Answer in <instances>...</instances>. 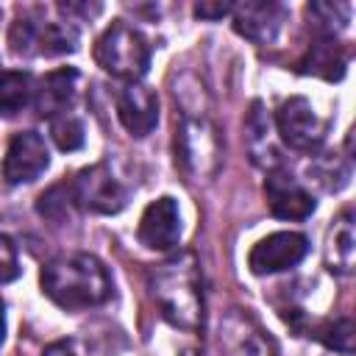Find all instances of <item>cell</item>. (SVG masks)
Returning <instances> with one entry per match:
<instances>
[{
  "label": "cell",
  "instance_id": "cell-1",
  "mask_svg": "<svg viewBox=\"0 0 356 356\" xmlns=\"http://www.w3.org/2000/svg\"><path fill=\"white\" fill-rule=\"evenodd\" d=\"M150 298L159 314L181 331H197L203 325V284L200 267L192 253H178L150 270Z\"/></svg>",
  "mask_w": 356,
  "mask_h": 356
},
{
  "label": "cell",
  "instance_id": "cell-2",
  "mask_svg": "<svg viewBox=\"0 0 356 356\" xmlns=\"http://www.w3.org/2000/svg\"><path fill=\"white\" fill-rule=\"evenodd\" d=\"M42 292L61 309H92L111 298V275L92 253H64L42 267Z\"/></svg>",
  "mask_w": 356,
  "mask_h": 356
},
{
  "label": "cell",
  "instance_id": "cell-3",
  "mask_svg": "<svg viewBox=\"0 0 356 356\" xmlns=\"http://www.w3.org/2000/svg\"><path fill=\"white\" fill-rule=\"evenodd\" d=\"M95 58L97 64L114 75V78H122L128 83H136L145 72H147V64H150V44L147 39L128 22L117 19L111 22L103 36L97 39V47H95Z\"/></svg>",
  "mask_w": 356,
  "mask_h": 356
},
{
  "label": "cell",
  "instance_id": "cell-4",
  "mask_svg": "<svg viewBox=\"0 0 356 356\" xmlns=\"http://www.w3.org/2000/svg\"><path fill=\"white\" fill-rule=\"evenodd\" d=\"M175 156L181 161V167L195 178V181H206L220 170V136L211 120L206 117H192L186 114L181 120V128L175 134Z\"/></svg>",
  "mask_w": 356,
  "mask_h": 356
},
{
  "label": "cell",
  "instance_id": "cell-5",
  "mask_svg": "<svg viewBox=\"0 0 356 356\" xmlns=\"http://www.w3.org/2000/svg\"><path fill=\"white\" fill-rule=\"evenodd\" d=\"M275 131L292 150L314 153L325 142L328 120L312 106V100L289 97L275 111Z\"/></svg>",
  "mask_w": 356,
  "mask_h": 356
},
{
  "label": "cell",
  "instance_id": "cell-6",
  "mask_svg": "<svg viewBox=\"0 0 356 356\" xmlns=\"http://www.w3.org/2000/svg\"><path fill=\"white\" fill-rule=\"evenodd\" d=\"M8 44L17 56H61L75 50L78 33L67 22H33L22 17L11 25Z\"/></svg>",
  "mask_w": 356,
  "mask_h": 356
},
{
  "label": "cell",
  "instance_id": "cell-7",
  "mask_svg": "<svg viewBox=\"0 0 356 356\" xmlns=\"http://www.w3.org/2000/svg\"><path fill=\"white\" fill-rule=\"evenodd\" d=\"M70 184H72L75 203L95 214H117L128 200L125 186L117 181V175L106 164H92L78 170Z\"/></svg>",
  "mask_w": 356,
  "mask_h": 356
},
{
  "label": "cell",
  "instance_id": "cell-8",
  "mask_svg": "<svg viewBox=\"0 0 356 356\" xmlns=\"http://www.w3.org/2000/svg\"><path fill=\"white\" fill-rule=\"evenodd\" d=\"M309 253V239L295 231H278L259 239L248 253V267L256 275H273L295 267Z\"/></svg>",
  "mask_w": 356,
  "mask_h": 356
},
{
  "label": "cell",
  "instance_id": "cell-9",
  "mask_svg": "<svg viewBox=\"0 0 356 356\" xmlns=\"http://www.w3.org/2000/svg\"><path fill=\"white\" fill-rule=\"evenodd\" d=\"M217 342L222 356H275L261 325L242 309H228L220 317Z\"/></svg>",
  "mask_w": 356,
  "mask_h": 356
},
{
  "label": "cell",
  "instance_id": "cell-10",
  "mask_svg": "<svg viewBox=\"0 0 356 356\" xmlns=\"http://www.w3.org/2000/svg\"><path fill=\"white\" fill-rule=\"evenodd\" d=\"M47 164H50V153L44 139L36 131H22V134H14V139L6 147L3 178L11 186L31 184L47 170Z\"/></svg>",
  "mask_w": 356,
  "mask_h": 356
},
{
  "label": "cell",
  "instance_id": "cell-11",
  "mask_svg": "<svg viewBox=\"0 0 356 356\" xmlns=\"http://www.w3.org/2000/svg\"><path fill=\"white\" fill-rule=\"evenodd\" d=\"M264 197L278 220H306L314 211L312 192L284 170H270L264 181Z\"/></svg>",
  "mask_w": 356,
  "mask_h": 356
},
{
  "label": "cell",
  "instance_id": "cell-12",
  "mask_svg": "<svg viewBox=\"0 0 356 356\" xmlns=\"http://www.w3.org/2000/svg\"><path fill=\"white\" fill-rule=\"evenodd\" d=\"M181 239V211L178 203L164 195L153 200L139 220V242L150 250H170Z\"/></svg>",
  "mask_w": 356,
  "mask_h": 356
},
{
  "label": "cell",
  "instance_id": "cell-13",
  "mask_svg": "<svg viewBox=\"0 0 356 356\" xmlns=\"http://www.w3.org/2000/svg\"><path fill=\"white\" fill-rule=\"evenodd\" d=\"M117 117L131 136H147L159 122V97L136 83H128L117 95Z\"/></svg>",
  "mask_w": 356,
  "mask_h": 356
},
{
  "label": "cell",
  "instance_id": "cell-14",
  "mask_svg": "<svg viewBox=\"0 0 356 356\" xmlns=\"http://www.w3.org/2000/svg\"><path fill=\"white\" fill-rule=\"evenodd\" d=\"M284 17L278 3H239L234 6V31L256 44H267L278 36Z\"/></svg>",
  "mask_w": 356,
  "mask_h": 356
},
{
  "label": "cell",
  "instance_id": "cell-15",
  "mask_svg": "<svg viewBox=\"0 0 356 356\" xmlns=\"http://www.w3.org/2000/svg\"><path fill=\"white\" fill-rule=\"evenodd\" d=\"M75 89H78V72L72 67L53 70L33 86V108L47 120L64 114L75 100Z\"/></svg>",
  "mask_w": 356,
  "mask_h": 356
},
{
  "label": "cell",
  "instance_id": "cell-16",
  "mask_svg": "<svg viewBox=\"0 0 356 356\" xmlns=\"http://www.w3.org/2000/svg\"><path fill=\"white\" fill-rule=\"evenodd\" d=\"M356 264V222L353 214L345 209L334 217L325 234V267L337 275H350Z\"/></svg>",
  "mask_w": 356,
  "mask_h": 356
},
{
  "label": "cell",
  "instance_id": "cell-17",
  "mask_svg": "<svg viewBox=\"0 0 356 356\" xmlns=\"http://www.w3.org/2000/svg\"><path fill=\"white\" fill-rule=\"evenodd\" d=\"M345 67H348L345 47L337 44L334 39H323V36L298 61V70L303 75H317V78H325V81H339L345 75Z\"/></svg>",
  "mask_w": 356,
  "mask_h": 356
},
{
  "label": "cell",
  "instance_id": "cell-18",
  "mask_svg": "<svg viewBox=\"0 0 356 356\" xmlns=\"http://www.w3.org/2000/svg\"><path fill=\"white\" fill-rule=\"evenodd\" d=\"M245 134H248V150H250V159L259 164V167H267V170H275L281 156H278V147L273 142V125H270V117L264 114L261 103H253L250 114H248V122H245Z\"/></svg>",
  "mask_w": 356,
  "mask_h": 356
},
{
  "label": "cell",
  "instance_id": "cell-19",
  "mask_svg": "<svg viewBox=\"0 0 356 356\" xmlns=\"http://www.w3.org/2000/svg\"><path fill=\"white\" fill-rule=\"evenodd\" d=\"M33 100V81L19 70H0V114L11 117Z\"/></svg>",
  "mask_w": 356,
  "mask_h": 356
},
{
  "label": "cell",
  "instance_id": "cell-20",
  "mask_svg": "<svg viewBox=\"0 0 356 356\" xmlns=\"http://www.w3.org/2000/svg\"><path fill=\"white\" fill-rule=\"evenodd\" d=\"M306 17L323 39H334V33H339L350 19V3H309Z\"/></svg>",
  "mask_w": 356,
  "mask_h": 356
},
{
  "label": "cell",
  "instance_id": "cell-21",
  "mask_svg": "<svg viewBox=\"0 0 356 356\" xmlns=\"http://www.w3.org/2000/svg\"><path fill=\"white\" fill-rule=\"evenodd\" d=\"M75 195H72V184L70 181H58L53 184L47 192L39 195V203H36V211L42 217H47L50 222H67L75 211Z\"/></svg>",
  "mask_w": 356,
  "mask_h": 356
},
{
  "label": "cell",
  "instance_id": "cell-22",
  "mask_svg": "<svg viewBox=\"0 0 356 356\" xmlns=\"http://www.w3.org/2000/svg\"><path fill=\"white\" fill-rule=\"evenodd\" d=\"M312 337L320 339L325 348H331L337 353H350L353 350V323H350V317L325 320L312 331Z\"/></svg>",
  "mask_w": 356,
  "mask_h": 356
},
{
  "label": "cell",
  "instance_id": "cell-23",
  "mask_svg": "<svg viewBox=\"0 0 356 356\" xmlns=\"http://www.w3.org/2000/svg\"><path fill=\"white\" fill-rule=\"evenodd\" d=\"M50 136H53L58 150H64V153L78 150L83 145V122H81V117H75L72 111L50 117Z\"/></svg>",
  "mask_w": 356,
  "mask_h": 356
},
{
  "label": "cell",
  "instance_id": "cell-24",
  "mask_svg": "<svg viewBox=\"0 0 356 356\" xmlns=\"http://www.w3.org/2000/svg\"><path fill=\"white\" fill-rule=\"evenodd\" d=\"M309 172H314V175H317L314 181L323 184V189H328V192L342 189V186L348 184V175H350L348 164L339 161L337 156H334V159H325V167H309Z\"/></svg>",
  "mask_w": 356,
  "mask_h": 356
},
{
  "label": "cell",
  "instance_id": "cell-25",
  "mask_svg": "<svg viewBox=\"0 0 356 356\" xmlns=\"http://www.w3.org/2000/svg\"><path fill=\"white\" fill-rule=\"evenodd\" d=\"M19 275V261H17V248L14 242L0 234V284H8Z\"/></svg>",
  "mask_w": 356,
  "mask_h": 356
},
{
  "label": "cell",
  "instance_id": "cell-26",
  "mask_svg": "<svg viewBox=\"0 0 356 356\" xmlns=\"http://www.w3.org/2000/svg\"><path fill=\"white\" fill-rule=\"evenodd\" d=\"M231 11H234V3H197L195 6V14L200 19H220Z\"/></svg>",
  "mask_w": 356,
  "mask_h": 356
},
{
  "label": "cell",
  "instance_id": "cell-27",
  "mask_svg": "<svg viewBox=\"0 0 356 356\" xmlns=\"http://www.w3.org/2000/svg\"><path fill=\"white\" fill-rule=\"evenodd\" d=\"M42 356H78V353H75V345H72V342L58 339V342H50Z\"/></svg>",
  "mask_w": 356,
  "mask_h": 356
},
{
  "label": "cell",
  "instance_id": "cell-28",
  "mask_svg": "<svg viewBox=\"0 0 356 356\" xmlns=\"http://www.w3.org/2000/svg\"><path fill=\"white\" fill-rule=\"evenodd\" d=\"M6 337V314H3V303H0V342Z\"/></svg>",
  "mask_w": 356,
  "mask_h": 356
}]
</instances>
